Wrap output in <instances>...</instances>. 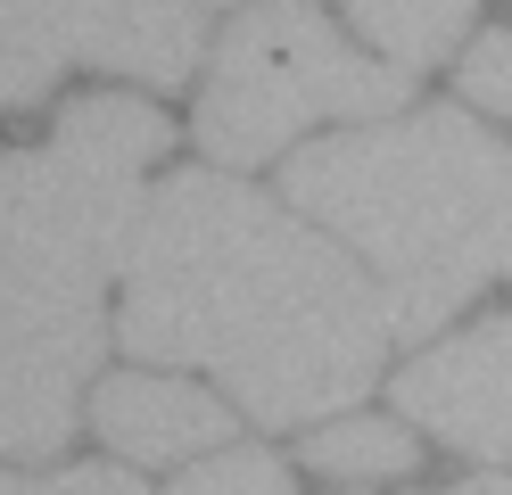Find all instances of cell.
Masks as SVG:
<instances>
[{
    "mask_svg": "<svg viewBox=\"0 0 512 495\" xmlns=\"http://www.w3.org/2000/svg\"><path fill=\"white\" fill-rule=\"evenodd\" d=\"M116 339L141 363H199L248 421L281 429L356 405L397 347V314L339 240L223 165H190L149 190Z\"/></svg>",
    "mask_w": 512,
    "mask_h": 495,
    "instance_id": "6da1fadb",
    "label": "cell"
},
{
    "mask_svg": "<svg viewBox=\"0 0 512 495\" xmlns=\"http://www.w3.org/2000/svg\"><path fill=\"white\" fill-rule=\"evenodd\" d=\"M281 190L306 223L339 231L389 289L397 339H422L446 314L504 281L512 256V149L463 108L380 116L298 149Z\"/></svg>",
    "mask_w": 512,
    "mask_h": 495,
    "instance_id": "7a4b0ae2",
    "label": "cell"
},
{
    "mask_svg": "<svg viewBox=\"0 0 512 495\" xmlns=\"http://www.w3.org/2000/svg\"><path fill=\"white\" fill-rule=\"evenodd\" d=\"M405 99V66H389L380 50H356L331 17H314L306 0H256L232 17L223 50L207 66L199 91V149L223 174H248L273 149H290L298 132L356 116L380 124Z\"/></svg>",
    "mask_w": 512,
    "mask_h": 495,
    "instance_id": "3957f363",
    "label": "cell"
},
{
    "mask_svg": "<svg viewBox=\"0 0 512 495\" xmlns=\"http://www.w3.org/2000/svg\"><path fill=\"white\" fill-rule=\"evenodd\" d=\"M174 124L149 99H75L42 149L0 157V256L108 281L149 215L141 165H157Z\"/></svg>",
    "mask_w": 512,
    "mask_h": 495,
    "instance_id": "277c9868",
    "label": "cell"
},
{
    "mask_svg": "<svg viewBox=\"0 0 512 495\" xmlns=\"http://www.w3.org/2000/svg\"><path fill=\"white\" fill-rule=\"evenodd\" d=\"M100 355H108L100 281L0 256V454L42 462L67 446L83 372Z\"/></svg>",
    "mask_w": 512,
    "mask_h": 495,
    "instance_id": "5b68a950",
    "label": "cell"
},
{
    "mask_svg": "<svg viewBox=\"0 0 512 495\" xmlns=\"http://www.w3.org/2000/svg\"><path fill=\"white\" fill-rule=\"evenodd\" d=\"M75 66L182 83L199 66V9L190 0H0V108H34Z\"/></svg>",
    "mask_w": 512,
    "mask_h": 495,
    "instance_id": "8992f818",
    "label": "cell"
},
{
    "mask_svg": "<svg viewBox=\"0 0 512 495\" xmlns=\"http://www.w3.org/2000/svg\"><path fill=\"white\" fill-rule=\"evenodd\" d=\"M397 405L438 446L512 471V306L496 322H471L455 339L422 347L397 372Z\"/></svg>",
    "mask_w": 512,
    "mask_h": 495,
    "instance_id": "52a82bcc",
    "label": "cell"
},
{
    "mask_svg": "<svg viewBox=\"0 0 512 495\" xmlns=\"http://www.w3.org/2000/svg\"><path fill=\"white\" fill-rule=\"evenodd\" d=\"M91 429L124 462H199L215 446H232V405H215L207 388L166 380V372H108L91 396Z\"/></svg>",
    "mask_w": 512,
    "mask_h": 495,
    "instance_id": "ba28073f",
    "label": "cell"
},
{
    "mask_svg": "<svg viewBox=\"0 0 512 495\" xmlns=\"http://www.w3.org/2000/svg\"><path fill=\"white\" fill-rule=\"evenodd\" d=\"M306 471H323V479H413L422 471V438H413L405 421H380V413H339L331 429H314L306 438Z\"/></svg>",
    "mask_w": 512,
    "mask_h": 495,
    "instance_id": "9c48e42d",
    "label": "cell"
},
{
    "mask_svg": "<svg viewBox=\"0 0 512 495\" xmlns=\"http://www.w3.org/2000/svg\"><path fill=\"white\" fill-rule=\"evenodd\" d=\"M479 0H347L356 33H372V50L389 66H430L471 33Z\"/></svg>",
    "mask_w": 512,
    "mask_h": 495,
    "instance_id": "30bf717a",
    "label": "cell"
},
{
    "mask_svg": "<svg viewBox=\"0 0 512 495\" xmlns=\"http://www.w3.org/2000/svg\"><path fill=\"white\" fill-rule=\"evenodd\" d=\"M166 495H298L290 462L265 454V446H215L199 462H182Z\"/></svg>",
    "mask_w": 512,
    "mask_h": 495,
    "instance_id": "8fae6325",
    "label": "cell"
},
{
    "mask_svg": "<svg viewBox=\"0 0 512 495\" xmlns=\"http://www.w3.org/2000/svg\"><path fill=\"white\" fill-rule=\"evenodd\" d=\"M463 99L512 116V33H479V42H471V58H463Z\"/></svg>",
    "mask_w": 512,
    "mask_h": 495,
    "instance_id": "7c38bea8",
    "label": "cell"
},
{
    "mask_svg": "<svg viewBox=\"0 0 512 495\" xmlns=\"http://www.w3.org/2000/svg\"><path fill=\"white\" fill-rule=\"evenodd\" d=\"M50 495H149L133 462H67L50 471Z\"/></svg>",
    "mask_w": 512,
    "mask_h": 495,
    "instance_id": "4fadbf2b",
    "label": "cell"
},
{
    "mask_svg": "<svg viewBox=\"0 0 512 495\" xmlns=\"http://www.w3.org/2000/svg\"><path fill=\"white\" fill-rule=\"evenodd\" d=\"M0 495H50V479H17V471H0Z\"/></svg>",
    "mask_w": 512,
    "mask_h": 495,
    "instance_id": "5bb4252c",
    "label": "cell"
},
{
    "mask_svg": "<svg viewBox=\"0 0 512 495\" xmlns=\"http://www.w3.org/2000/svg\"><path fill=\"white\" fill-rule=\"evenodd\" d=\"M446 495H512V479H463V487H446Z\"/></svg>",
    "mask_w": 512,
    "mask_h": 495,
    "instance_id": "9a60e30c",
    "label": "cell"
},
{
    "mask_svg": "<svg viewBox=\"0 0 512 495\" xmlns=\"http://www.w3.org/2000/svg\"><path fill=\"white\" fill-rule=\"evenodd\" d=\"M504 281H512V256H504Z\"/></svg>",
    "mask_w": 512,
    "mask_h": 495,
    "instance_id": "2e32d148",
    "label": "cell"
}]
</instances>
